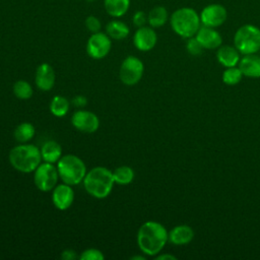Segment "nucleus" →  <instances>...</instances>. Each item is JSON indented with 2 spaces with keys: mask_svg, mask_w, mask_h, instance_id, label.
I'll return each mask as SVG.
<instances>
[{
  "mask_svg": "<svg viewBox=\"0 0 260 260\" xmlns=\"http://www.w3.org/2000/svg\"><path fill=\"white\" fill-rule=\"evenodd\" d=\"M12 90L14 95L19 100H28L31 98L34 92L31 85L23 79L15 81V83L13 84Z\"/></svg>",
  "mask_w": 260,
  "mask_h": 260,
  "instance_id": "a878e982",
  "label": "nucleus"
},
{
  "mask_svg": "<svg viewBox=\"0 0 260 260\" xmlns=\"http://www.w3.org/2000/svg\"><path fill=\"white\" fill-rule=\"evenodd\" d=\"M35 82L42 91H49L55 84V71L49 63H42L36 70Z\"/></svg>",
  "mask_w": 260,
  "mask_h": 260,
  "instance_id": "4468645a",
  "label": "nucleus"
},
{
  "mask_svg": "<svg viewBox=\"0 0 260 260\" xmlns=\"http://www.w3.org/2000/svg\"><path fill=\"white\" fill-rule=\"evenodd\" d=\"M195 37L201 46L207 50L217 49L222 43L220 34L214 27L201 25Z\"/></svg>",
  "mask_w": 260,
  "mask_h": 260,
  "instance_id": "2eb2a0df",
  "label": "nucleus"
},
{
  "mask_svg": "<svg viewBox=\"0 0 260 260\" xmlns=\"http://www.w3.org/2000/svg\"><path fill=\"white\" fill-rule=\"evenodd\" d=\"M14 138L19 143L29 142L36 135V128L29 122H22L14 129Z\"/></svg>",
  "mask_w": 260,
  "mask_h": 260,
  "instance_id": "5701e85b",
  "label": "nucleus"
},
{
  "mask_svg": "<svg viewBox=\"0 0 260 260\" xmlns=\"http://www.w3.org/2000/svg\"><path fill=\"white\" fill-rule=\"evenodd\" d=\"M199 15L202 25L215 28L225 22L228 18V11L223 5L213 3L206 5Z\"/></svg>",
  "mask_w": 260,
  "mask_h": 260,
  "instance_id": "9d476101",
  "label": "nucleus"
},
{
  "mask_svg": "<svg viewBox=\"0 0 260 260\" xmlns=\"http://www.w3.org/2000/svg\"><path fill=\"white\" fill-rule=\"evenodd\" d=\"M217 61L224 67H234L240 62V52L233 46H220L216 52Z\"/></svg>",
  "mask_w": 260,
  "mask_h": 260,
  "instance_id": "a211bd4d",
  "label": "nucleus"
},
{
  "mask_svg": "<svg viewBox=\"0 0 260 260\" xmlns=\"http://www.w3.org/2000/svg\"><path fill=\"white\" fill-rule=\"evenodd\" d=\"M80 260H104L105 255L96 248H88L81 252L79 255Z\"/></svg>",
  "mask_w": 260,
  "mask_h": 260,
  "instance_id": "cd10ccee",
  "label": "nucleus"
},
{
  "mask_svg": "<svg viewBox=\"0 0 260 260\" xmlns=\"http://www.w3.org/2000/svg\"><path fill=\"white\" fill-rule=\"evenodd\" d=\"M157 42V35L151 26L137 27L133 36V44L135 48L141 52H147L154 48Z\"/></svg>",
  "mask_w": 260,
  "mask_h": 260,
  "instance_id": "f8f14e48",
  "label": "nucleus"
},
{
  "mask_svg": "<svg viewBox=\"0 0 260 260\" xmlns=\"http://www.w3.org/2000/svg\"><path fill=\"white\" fill-rule=\"evenodd\" d=\"M239 68L244 76L258 78L260 77V56L255 54L244 55L239 62Z\"/></svg>",
  "mask_w": 260,
  "mask_h": 260,
  "instance_id": "dca6fc26",
  "label": "nucleus"
},
{
  "mask_svg": "<svg viewBox=\"0 0 260 260\" xmlns=\"http://www.w3.org/2000/svg\"><path fill=\"white\" fill-rule=\"evenodd\" d=\"M85 191L96 199L108 197L115 184L113 172L106 167H94L86 172L82 181Z\"/></svg>",
  "mask_w": 260,
  "mask_h": 260,
  "instance_id": "f03ea898",
  "label": "nucleus"
},
{
  "mask_svg": "<svg viewBox=\"0 0 260 260\" xmlns=\"http://www.w3.org/2000/svg\"><path fill=\"white\" fill-rule=\"evenodd\" d=\"M104 7L110 16L119 18L129 10L130 0H104Z\"/></svg>",
  "mask_w": 260,
  "mask_h": 260,
  "instance_id": "412c9836",
  "label": "nucleus"
},
{
  "mask_svg": "<svg viewBox=\"0 0 260 260\" xmlns=\"http://www.w3.org/2000/svg\"><path fill=\"white\" fill-rule=\"evenodd\" d=\"M169 241L167 229L159 222L148 220L142 223L137 232V245L147 256L157 255Z\"/></svg>",
  "mask_w": 260,
  "mask_h": 260,
  "instance_id": "f257e3e1",
  "label": "nucleus"
},
{
  "mask_svg": "<svg viewBox=\"0 0 260 260\" xmlns=\"http://www.w3.org/2000/svg\"><path fill=\"white\" fill-rule=\"evenodd\" d=\"M73 127L83 133H94L100 127L99 117L90 111L78 110L71 117Z\"/></svg>",
  "mask_w": 260,
  "mask_h": 260,
  "instance_id": "9b49d317",
  "label": "nucleus"
},
{
  "mask_svg": "<svg viewBox=\"0 0 260 260\" xmlns=\"http://www.w3.org/2000/svg\"><path fill=\"white\" fill-rule=\"evenodd\" d=\"M61 258L64 260H75L77 258H79V256H77L76 252L72 249H66L62 252L61 254Z\"/></svg>",
  "mask_w": 260,
  "mask_h": 260,
  "instance_id": "2f4dec72",
  "label": "nucleus"
},
{
  "mask_svg": "<svg viewBox=\"0 0 260 260\" xmlns=\"http://www.w3.org/2000/svg\"><path fill=\"white\" fill-rule=\"evenodd\" d=\"M133 24L137 27L144 26L147 23V14L142 10H137L132 16Z\"/></svg>",
  "mask_w": 260,
  "mask_h": 260,
  "instance_id": "7c9ffc66",
  "label": "nucleus"
},
{
  "mask_svg": "<svg viewBox=\"0 0 260 260\" xmlns=\"http://www.w3.org/2000/svg\"><path fill=\"white\" fill-rule=\"evenodd\" d=\"M170 23L172 29L184 39L194 37L201 26L200 15L191 7L176 9L171 14Z\"/></svg>",
  "mask_w": 260,
  "mask_h": 260,
  "instance_id": "20e7f679",
  "label": "nucleus"
},
{
  "mask_svg": "<svg viewBox=\"0 0 260 260\" xmlns=\"http://www.w3.org/2000/svg\"><path fill=\"white\" fill-rule=\"evenodd\" d=\"M186 49L189 54H191L193 56H198L202 53L204 48L201 46V44L198 42V40L194 36V37L188 39V41L186 43Z\"/></svg>",
  "mask_w": 260,
  "mask_h": 260,
  "instance_id": "c85d7f7f",
  "label": "nucleus"
},
{
  "mask_svg": "<svg viewBox=\"0 0 260 260\" xmlns=\"http://www.w3.org/2000/svg\"><path fill=\"white\" fill-rule=\"evenodd\" d=\"M169 20V13L166 7L157 5L149 10L147 13V23L153 28L161 27Z\"/></svg>",
  "mask_w": 260,
  "mask_h": 260,
  "instance_id": "4be33fe9",
  "label": "nucleus"
},
{
  "mask_svg": "<svg viewBox=\"0 0 260 260\" xmlns=\"http://www.w3.org/2000/svg\"><path fill=\"white\" fill-rule=\"evenodd\" d=\"M41 155L43 161L50 164H57L62 156V147L55 140L46 141L41 147Z\"/></svg>",
  "mask_w": 260,
  "mask_h": 260,
  "instance_id": "6ab92c4d",
  "label": "nucleus"
},
{
  "mask_svg": "<svg viewBox=\"0 0 260 260\" xmlns=\"http://www.w3.org/2000/svg\"><path fill=\"white\" fill-rule=\"evenodd\" d=\"M88 2H92V1H94V0H87Z\"/></svg>",
  "mask_w": 260,
  "mask_h": 260,
  "instance_id": "c9c22d12",
  "label": "nucleus"
},
{
  "mask_svg": "<svg viewBox=\"0 0 260 260\" xmlns=\"http://www.w3.org/2000/svg\"><path fill=\"white\" fill-rule=\"evenodd\" d=\"M134 171L129 166H120L113 171V177L116 184L128 185L134 179Z\"/></svg>",
  "mask_w": 260,
  "mask_h": 260,
  "instance_id": "393cba45",
  "label": "nucleus"
},
{
  "mask_svg": "<svg viewBox=\"0 0 260 260\" xmlns=\"http://www.w3.org/2000/svg\"><path fill=\"white\" fill-rule=\"evenodd\" d=\"M243 77V73L239 67H228L222 73V81L228 85L238 84Z\"/></svg>",
  "mask_w": 260,
  "mask_h": 260,
  "instance_id": "bb28decb",
  "label": "nucleus"
},
{
  "mask_svg": "<svg viewBox=\"0 0 260 260\" xmlns=\"http://www.w3.org/2000/svg\"><path fill=\"white\" fill-rule=\"evenodd\" d=\"M194 238V231L187 224H179L169 232V241L176 246L189 244Z\"/></svg>",
  "mask_w": 260,
  "mask_h": 260,
  "instance_id": "f3484780",
  "label": "nucleus"
},
{
  "mask_svg": "<svg viewBox=\"0 0 260 260\" xmlns=\"http://www.w3.org/2000/svg\"><path fill=\"white\" fill-rule=\"evenodd\" d=\"M56 167L62 182L71 186L81 183L87 172L84 161L75 154L62 155Z\"/></svg>",
  "mask_w": 260,
  "mask_h": 260,
  "instance_id": "39448f33",
  "label": "nucleus"
},
{
  "mask_svg": "<svg viewBox=\"0 0 260 260\" xmlns=\"http://www.w3.org/2000/svg\"><path fill=\"white\" fill-rule=\"evenodd\" d=\"M143 72V62L139 58L130 55L122 61L119 69V77L124 84L131 86L140 81Z\"/></svg>",
  "mask_w": 260,
  "mask_h": 260,
  "instance_id": "6e6552de",
  "label": "nucleus"
},
{
  "mask_svg": "<svg viewBox=\"0 0 260 260\" xmlns=\"http://www.w3.org/2000/svg\"><path fill=\"white\" fill-rule=\"evenodd\" d=\"M157 260H176L177 258L171 254H161V255H158L156 256Z\"/></svg>",
  "mask_w": 260,
  "mask_h": 260,
  "instance_id": "72a5a7b5",
  "label": "nucleus"
},
{
  "mask_svg": "<svg viewBox=\"0 0 260 260\" xmlns=\"http://www.w3.org/2000/svg\"><path fill=\"white\" fill-rule=\"evenodd\" d=\"M74 201V191L71 185L66 183L58 184L52 190V202L59 210L68 209Z\"/></svg>",
  "mask_w": 260,
  "mask_h": 260,
  "instance_id": "ddd939ff",
  "label": "nucleus"
},
{
  "mask_svg": "<svg viewBox=\"0 0 260 260\" xmlns=\"http://www.w3.org/2000/svg\"><path fill=\"white\" fill-rule=\"evenodd\" d=\"M72 104L75 107L82 108V107H84L87 104V99L84 95H75L73 98V100H72Z\"/></svg>",
  "mask_w": 260,
  "mask_h": 260,
  "instance_id": "473e14b6",
  "label": "nucleus"
},
{
  "mask_svg": "<svg viewBox=\"0 0 260 260\" xmlns=\"http://www.w3.org/2000/svg\"><path fill=\"white\" fill-rule=\"evenodd\" d=\"M58 179V170L54 164L41 162L34 172V183L42 192L52 191L57 185Z\"/></svg>",
  "mask_w": 260,
  "mask_h": 260,
  "instance_id": "0eeeda50",
  "label": "nucleus"
},
{
  "mask_svg": "<svg viewBox=\"0 0 260 260\" xmlns=\"http://www.w3.org/2000/svg\"><path fill=\"white\" fill-rule=\"evenodd\" d=\"M84 24L87 28L88 31H90L91 34H94V32H99L101 31L102 29V22L100 20L99 17L94 16V15H89L85 18V21H84Z\"/></svg>",
  "mask_w": 260,
  "mask_h": 260,
  "instance_id": "c756f323",
  "label": "nucleus"
},
{
  "mask_svg": "<svg viewBox=\"0 0 260 260\" xmlns=\"http://www.w3.org/2000/svg\"><path fill=\"white\" fill-rule=\"evenodd\" d=\"M234 45L243 55L257 53L260 50V28L254 24L240 26L234 36Z\"/></svg>",
  "mask_w": 260,
  "mask_h": 260,
  "instance_id": "423d86ee",
  "label": "nucleus"
},
{
  "mask_svg": "<svg viewBox=\"0 0 260 260\" xmlns=\"http://www.w3.org/2000/svg\"><path fill=\"white\" fill-rule=\"evenodd\" d=\"M130 259H132V260H144L145 257H143V256H133Z\"/></svg>",
  "mask_w": 260,
  "mask_h": 260,
  "instance_id": "f704fd0d",
  "label": "nucleus"
},
{
  "mask_svg": "<svg viewBox=\"0 0 260 260\" xmlns=\"http://www.w3.org/2000/svg\"><path fill=\"white\" fill-rule=\"evenodd\" d=\"M69 108H70V103L63 95H55L51 100L50 106H49L50 112L53 114V116L58 118L65 117L69 112Z\"/></svg>",
  "mask_w": 260,
  "mask_h": 260,
  "instance_id": "b1692460",
  "label": "nucleus"
},
{
  "mask_svg": "<svg viewBox=\"0 0 260 260\" xmlns=\"http://www.w3.org/2000/svg\"><path fill=\"white\" fill-rule=\"evenodd\" d=\"M106 34L112 40L121 41L129 36L130 28L124 21L119 19H112L106 25Z\"/></svg>",
  "mask_w": 260,
  "mask_h": 260,
  "instance_id": "aec40b11",
  "label": "nucleus"
},
{
  "mask_svg": "<svg viewBox=\"0 0 260 260\" xmlns=\"http://www.w3.org/2000/svg\"><path fill=\"white\" fill-rule=\"evenodd\" d=\"M112 39L103 31L91 34L86 43L87 55L94 59L100 60L105 58L111 51Z\"/></svg>",
  "mask_w": 260,
  "mask_h": 260,
  "instance_id": "1a4fd4ad",
  "label": "nucleus"
},
{
  "mask_svg": "<svg viewBox=\"0 0 260 260\" xmlns=\"http://www.w3.org/2000/svg\"><path fill=\"white\" fill-rule=\"evenodd\" d=\"M12 168L21 173H34L42 162L41 150L30 143H20L14 146L8 154Z\"/></svg>",
  "mask_w": 260,
  "mask_h": 260,
  "instance_id": "7ed1b4c3",
  "label": "nucleus"
}]
</instances>
